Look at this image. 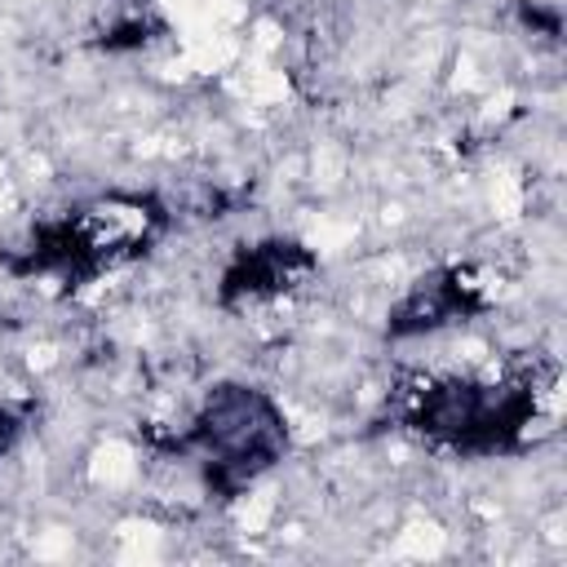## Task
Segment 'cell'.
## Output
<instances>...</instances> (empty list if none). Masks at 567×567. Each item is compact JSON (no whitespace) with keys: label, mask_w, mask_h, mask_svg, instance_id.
<instances>
[{"label":"cell","mask_w":567,"mask_h":567,"mask_svg":"<svg viewBox=\"0 0 567 567\" xmlns=\"http://www.w3.org/2000/svg\"><path fill=\"white\" fill-rule=\"evenodd\" d=\"M177 443L195 452L208 492L239 496L288 452V421L266 390L217 385Z\"/></svg>","instance_id":"2"},{"label":"cell","mask_w":567,"mask_h":567,"mask_svg":"<svg viewBox=\"0 0 567 567\" xmlns=\"http://www.w3.org/2000/svg\"><path fill=\"white\" fill-rule=\"evenodd\" d=\"M315 275V257L292 239H261L244 248L226 275H221V301L248 306V301H275L292 288H301Z\"/></svg>","instance_id":"3"},{"label":"cell","mask_w":567,"mask_h":567,"mask_svg":"<svg viewBox=\"0 0 567 567\" xmlns=\"http://www.w3.org/2000/svg\"><path fill=\"white\" fill-rule=\"evenodd\" d=\"M540 408V385L532 377H443L416 390L408 425L421 430L425 439L470 452V456H492L509 452L523 443L527 425L536 421Z\"/></svg>","instance_id":"1"},{"label":"cell","mask_w":567,"mask_h":567,"mask_svg":"<svg viewBox=\"0 0 567 567\" xmlns=\"http://www.w3.org/2000/svg\"><path fill=\"white\" fill-rule=\"evenodd\" d=\"M478 310H483V292L470 279V270H434L430 279H416L408 288V297L390 310V332L416 337V332H434V328L456 323Z\"/></svg>","instance_id":"4"},{"label":"cell","mask_w":567,"mask_h":567,"mask_svg":"<svg viewBox=\"0 0 567 567\" xmlns=\"http://www.w3.org/2000/svg\"><path fill=\"white\" fill-rule=\"evenodd\" d=\"M18 434H22V412L9 408V403H0V456L18 443Z\"/></svg>","instance_id":"5"}]
</instances>
